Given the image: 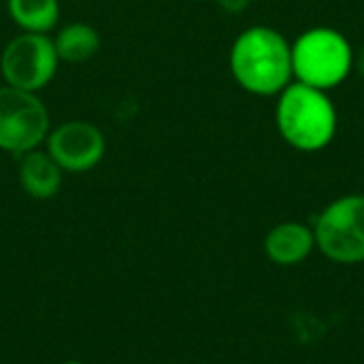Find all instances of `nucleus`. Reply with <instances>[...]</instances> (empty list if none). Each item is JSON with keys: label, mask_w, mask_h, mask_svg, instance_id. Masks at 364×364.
Here are the masks:
<instances>
[{"label": "nucleus", "mask_w": 364, "mask_h": 364, "mask_svg": "<svg viewBox=\"0 0 364 364\" xmlns=\"http://www.w3.org/2000/svg\"><path fill=\"white\" fill-rule=\"evenodd\" d=\"M51 130L49 111L36 92L0 85V149L23 156L38 149Z\"/></svg>", "instance_id": "nucleus-4"}, {"label": "nucleus", "mask_w": 364, "mask_h": 364, "mask_svg": "<svg viewBox=\"0 0 364 364\" xmlns=\"http://www.w3.org/2000/svg\"><path fill=\"white\" fill-rule=\"evenodd\" d=\"M53 45L60 62L83 64L100 51L102 41L94 26L85 21H73L58 30V34L53 36Z\"/></svg>", "instance_id": "nucleus-10"}, {"label": "nucleus", "mask_w": 364, "mask_h": 364, "mask_svg": "<svg viewBox=\"0 0 364 364\" xmlns=\"http://www.w3.org/2000/svg\"><path fill=\"white\" fill-rule=\"evenodd\" d=\"M314 245H316L314 230L296 222H284L271 228V232L264 239L267 256L275 264H282V267L303 262L311 254Z\"/></svg>", "instance_id": "nucleus-9"}, {"label": "nucleus", "mask_w": 364, "mask_h": 364, "mask_svg": "<svg viewBox=\"0 0 364 364\" xmlns=\"http://www.w3.org/2000/svg\"><path fill=\"white\" fill-rule=\"evenodd\" d=\"M235 81L256 96H279L292 83V45L269 26L243 30L230 49Z\"/></svg>", "instance_id": "nucleus-1"}, {"label": "nucleus", "mask_w": 364, "mask_h": 364, "mask_svg": "<svg viewBox=\"0 0 364 364\" xmlns=\"http://www.w3.org/2000/svg\"><path fill=\"white\" fill-rule=\"evenodd\" d=\"M6 11L21 32L49 34L60 19L58 0H6Z\"/></svg>", "instance_id": "nucleus-11"}, {"label": "nucleus", "mask_w": 364, "mask_h": 364, "mask_svg": "<svg viewBox=\"0 0 364 364\" xmlns=\"http://www.w3.org/2000/svg\"><path fill=\"white\" fill-rule=\"evenodd\" d=\"M275 119L286 143L299 151H320L337 134V109L328 94L301 81L279 94Z\"/></svg>", "instance_id": "nucleus-2"}, {"label": "nucleus", "mask_w": 364, "mask_h": 364, "mask_svg": "<svg viewBox=\"0 0 364 364\" xmlns=\"http://www.w3.org/2000/svg\"><path fill=\"white\" fill-rule=\"evenodd\" d=\"M47 154L64 173H87L96 168L107 151L102 130L85 119H70L49 130Z\"/></svg>", "instance_id": "nucleus-7"}, {"label": "nucleus", "mask_w": 364, "mask_h": 364, "mask_svg": "<svg viewBox=\"0 0 364 364\" xmlns=\"http://www.w3.org/2000/svg\"><path fill=\"white\" fill-rule=\"evenodd\" d=\"M58 51L49 34L21 32L0 53V73L11 87L41 92L58 73Z\"/></svg>", "instance_id": "nucleus-6"}, {"label": "nucleus", "mask_w": 364, "mask_h": 364, "mask_svg": "<svg viewBox=\"0 0 364 364\" xmlns=\"http://www.w3.org/2000/svg\"><path fill=\"white\" fill-rule=\"evenodd\" d=\"M19 183L30 198L47 200L53 198L62 188L64 171L55 164V160L41 149H32L19 156Z\"/></svg>", "instance_id": "nucleus-8"}, {"label": "nucleus", "mask_w": 364, "mask_h": 364, "mask_svg": "<svg viewBox=\"0 0 364 364\" xmlns=\"http://www.w3.org/2000/svg\"><path fill=\"white\" fill-rule=\"evenodd\" d=\"M354 66L350 41L333 28H311L292 45L294 79L328 92L343 83Z\"/></svg>", "instance_id": "nucleus-3"}, {"label": "nucleus", "mask_w": 364, "mask_h": 364, "mask_svg": "<svg viewBox=\"0 0 364 364\" xmlns=\"http://www.w3.org/2000/svg\"><path fill=\"white\" fill-rule=\"evenodd\" d=\"M226 13H243L247 6H250V2L252 0H215Z\"/></svg>", "instance_id": "nucleus-12"}, {"label": "nucleus", "mask_w": 364, "mask_h": 364, "mask_svg": "<svg viewBox=\"0 0 364 364\" xmlns=\"http://www.w3.org/2000/svg\"><path fill=\"white\" fill-rule=\"evenodd\" d=\"M60 364H85V363H79V360H66V363H60Z\"/></svg>", "instance_id": "nucleus-14"}, {"label": "nucleus", "mask_w": 364, "mask_h": 364, "mask_svg": "<svg viewBox=\"0 0 364 364\" xmlns=\"http://www.w3.org/2000/svg\"><path fill=\"white\" fill-rule=\"evenodd\" d=\"M316 243L341 264L364 262V196L352 194L331 203L316 220Z\"/></svg>", "instance_id": "nucleus-5"}, {"label": "nucleus", "mask_w": 364, "mask_h": 364, "mask_svg": "<svg viewBox=\"0 0 364 364\" xmlns=\"http://www.w3.org/2000/svg\"><path fill=\"white\" fill-rule=\"evenodd\" d=\"M354 66H356V70L364 77V45L360 47V51L354 55Z\"/></svg>", "instance_id": "nucleus-13"}]
</instances>
